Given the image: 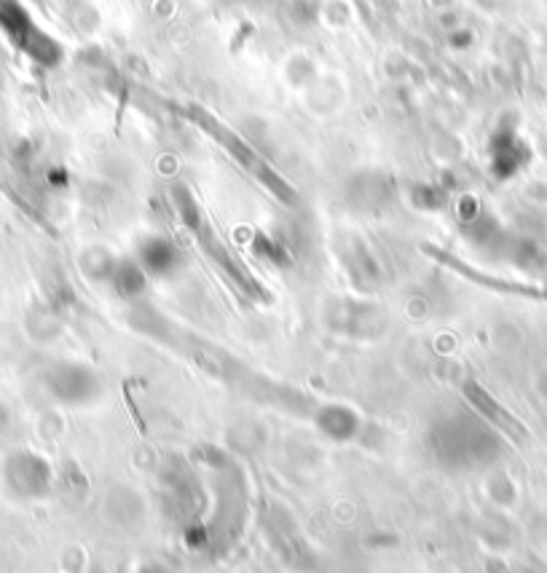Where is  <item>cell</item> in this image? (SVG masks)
<instances>
[{
  "label": "cell",
  "instance_id": "5b68a950",
  "mask_svg": "<svg viewBox=\"0 0 547 573\" xmlns=\"http://www.w3.org/2000/svg\"><path fill=\"white\" fill-rule=\"evenodd\" d=\"M314 424L328 440L333 442H352L360 434V416L354 413L352 407L346 405H322L314 413Z\"/></svg>",
  "mask_w": 547,
  "mask_h": 573
},
{
  "label": "cell",
  "instance_id": "277c9868",
  "mask_svg": "<svg viewBox=\"0 0 547 573\" xmlns=\"http://www.w3.org/2000/svg\"><path fill=\"white\" fill-rule=\"evenodd\" d=\"M464 397L470 399V405L478 410L483 421H489L491 426H497V429H502V432L515 437V440L526 437V429H523V426L518 424L510 413H507L505 407L499 405L497 399L491 397L489 391L480 389L478 383H467V386H464Z\"/></svg>",
  "mask_w": 547,
  "mask_h": 573
},
{
  "label": "cell",
  "instance_id": "52a82bcc",
  "mask_svg": "<svg viewBox=\"0 0 547 573\" xmlns=\"http://www.w3.org/2000/svg\"><path fill=\"white\" fill-rule=\"evenodd\" d=\"M110 279H113V287H116L118 295L127 300L143 295L145 290V271L135 263H118Z\"/></svg>",
  "mask_w": 547,
  "mask_h": 573
},
{
  "label": "cell",
  "instance_id": "ba28073f",
  "mask_svg": "<svg viewBox=\"0 0 547 573\" xmlns=\"http://www.w3.org/2000/svg\"><path fill=\"white\" fill-rule=\"evenodd\" d=\"M135 573H167V568H161L159 563H145V565H140Z\"/></svg>",
  "mask_w": 547,
  "mask_h": 573
},
{
  "label": "cell",
  "instance_id": "3957f363",
  "mask_svg": "<svg viewBox=\"0 0 547 573\" xmlns=\"http://www.w3.org/2000/svg\"><path fill=\"white\" fill-rule=\"evenodd\" d=\"M46 389H49L51 397L65 402V405H86V402L97 399L102 386L100 378L89 367L76 365V362H62L46 373Z\"/></svg>",
  "mask_w": 547,
  "mask_h": 573
},
{
  "label": "cell",
  "instance_id": "9c48e42d",
  "mask_svg": "<svg viewBox=\"0 0 547 573\" xmlns=\"http://www.w3.org/2000/svg\"><path fill=\"white\" fill-rule=\"evenodd\" d=\"M3 429H6V413L0 410V432H3Z\"/></svg>",
  "mask_w": 547,
  "mask_h": 573
},
{
  "label": "cell",
  "instance_id": "7a4b0ae2",
  "mask_svg": "<svg viewBox=\"0 0 547 573\" xmlns=\"http://www.w3.org/2000/svg\"><path fill=\"white\" fill-rule=\"evenodd\" d=\"M3 482L11 496H17V499H43V496H49L54 469L46 458L33 450H17L3 461Z\"/></svg>",
  "mask_w": 547,
  "mask_h": 573
},
{
  "label": "cell",
  "instance_id": "8992f818",
  "mask_svg": "<svg viewBox=\"0 0 547 573\" xmlns=\"http://www.w3.org/2000/svg\"><path fill=\"white\" fill-rule=\"evenodd\" d=\"M140 268L151 276H169L180 268V252L172 241L148 239L140 247Z\"/></svg>",
  "mask_w": 547,
  "mask_h": 573
},
{
  "label": "cell",
  "instance_id": "6da1fadb",
  "mask_svg": "<svg viewBox=\"0 0 547 573\" xmlns=\"http://www.w3.org/2000/svg\"><path fill=\"white\" fill-rule=\"evenodd\" d=\"M427 445L438 464L446 469H475L494 461L499 453L497 434L478 418L451 413L432 424L427 434Z\"/></svg>",
  "mask_w": 547,
  "mask_h": 573
}]
</instances>
